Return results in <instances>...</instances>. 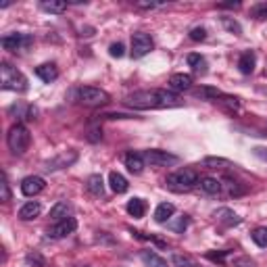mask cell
I'll return each instance as SVG.
<instances>
[{
  "instance_id": "obj_7",
  "label": "cell",
  "mask_w": 267,
  "mask_h": 267,
  "mask_svg": "<svg viewBox=\"0 0 267 267\" xmlns=\"http://www.w3.org/2000/svg\"><path fill=\"white\" fill-rule=\"evenodd\" d=\"M152 50V38L144 31H138L132 35V57L134 59H142L146 57Z\"/></svg>"
},
{
  "instance_id": "obj_42",
  "label": "cell",
  "mask_w": 267,
  "mask_h": 267,
  "mask_svg": "<svg viewBox=\"0 0 267 267\" xmlns=\"http://www.w3.org/2000/svg\"><path fill=\"white\" fill-rule=\"evenodd\" d=\"M25 261H27V263H33L35 267H44V259H42L40 253H31V255H27Z\"/></svg>"
},
{
  "instance_id": "obj_17",
  "label": "cell",
  "mask_w": 267,
  "mask_h": 267,
  "mask_svg": "<svg viewBox=\"0 0 267 267\" xmlns=\"http://www.w3.org/2000/svg\"><path fill=\"white\" fill-rule=\"evenodd\" d=\"M11 115H17V119H35V115H38V109L35 106H29V104H13L11 106Z\"/></svg>"
},
{
  "instance_id": "obj_19",
  "label": "cell",
  "mask_w": 267,
  "mask_h": 267,
  "mask_svg": "<svg viewBox=\"0 0 267 267\" xmlns=\"http://www.w3.org/2000/svg\"><path fill=\"white\" fill-rule=\"evenodd\" d=\"M123 161H126V167H128L132 173H136V175L142 173V169H144V157L138 155V152H128Z\"/></svg>"
},
{
  "instance_id": "obj_43",
  "label": "cell",
  "mask_w": 267,
  "mask_h": 267,
  "mask_svg": "<svg viewBox=\"0 0 267 267\" xmlns=\"http://www.w3.org/2000/svg\"><path fill=\"white\" fill-rule=\"evenodd\" d=\"M159 5H161V3H152V0H140V3H136L138 9H155Z\"/></svg>"
},
{
  "instance_id": "obj_13",
  "label": "cell",
  "mask_w": 267,
  "mask_h": 267,
  "mask_svg": "<svg viewBox=\"0 0 267 267\" xmlns=\"http://www.w3.org/2000/svg\"><path fill=\"white\" fill-rule=\"evenodd\" d=\"M215 219L221 223V225H227V227H232V225H238L242 219L236 215V213L232 209H227V207H221L215 211Z\"/></svg>"
},
{
  "instance_id": "obj_45",
  "label": "cell",
  "mask_w": 267,
  "mask_h": 267,
  "mask_svg": "<svg viewBox=\"0 0 267 267\" xmlns=\"http://www.w3.org/2000/svg\"><path fill=\"white\" fill-rule=\"evenodd\" d=\"M255 155H257V157H261V159H265V161H267V148H261V146H259V148H255Z\"/></svg>"
},
{
  "instance_id": "obj_41",
  "label": "cell",
  "mask_w": 267,
  "mask_h": 267,
  "mask_svg": "<svg viewBox=\"0 0 267 267\" xmlns=\"http://www.w3.org/2000/svg\"><path fill=\"white\" fill-rule=\"evenodd\" d=\"M232 265L234 267H255V261L251 257H238V259H234Z\"/></svg>"
},
{
  "instance_id": "obj_15",
  "label": "cell",
  "mask_w": 267,
  "mask_h": 267,
  "mask_svg": "<svg viewBox=\"0 0 267 267\" xmlns=\"http://www.w3.org/2000/svg\"><path fill=\"white\" fill-rule=\"evenodd\" d=\"M255 63H257V59H255V52H251V50L242 52V55H240V59H238V69H240V73H244V75H251L253 71H255Z\"/></svg>"
},
{
  "instance_id": "obj_35",
  "label": "cell",
  "mask_w": 267,
  "mask_h": 267,
  "mask_svg": "<svg viewBox=\"0 0 267 267\" xmlns=\"http://www.w3.org/2000/svg\"><path fill=\"white\" fill-rule=\"evenodd\" d=\"M251 17L257 21H267V3H261L251 9Z\"/></svg>"
},
{
  "instance_id": "obj_38",
  "label": "cell",
  "mask_w": 267,
  "mask_h": 267,
  "mask_svg": "<svg viewBox=\"0 0 267 267\" xmlns=\"http://www.w3.org/2000/svg\"><path fill=\"white\" fill-rule=\"evenodd\" d=\"M169 227L173 230V232H180V234H182L184 230L188 227V217H186V215L177 217V221H171V223H169Z\"/></svg>"
},
{
  "instance_id": "obj_22",
  "label": "cell",
  "mask_w": 267,
  "mask_h": 267,
  "mask_svg": "<svg viewBox=\"0 0 267 267\" xmlns=\"http://www.w3.org/2000/svg\"><path fill=\"white\" fill-rule=\"evenodd\" d=\"M192 94L197 98H203V100H215L221 96V92L217 88H211V86H199V88H192Z\"/></svg>"
},
{
  "instance_id": "obj_5",
  "label": "cell",
  "mask_w": 267,
  "mask_h": 267,
  "mask_svg": "<svg viewBox=\"0 0 267 267\" xmlns=\"http://www.w3.org/2000/svg\"><path fill=\"white\" fill-rule=\"evenodd\" d=\"M111 100L109 92H104L102 88L96 86H84L80 88V102L86 106H102Z\"/></svg>"
},
{
  "instance_id": "obj_30",
  "label": "cell",
  "mask_w": 267,
  "mask_h": 267,
  "mask_svg": "<svg viewBox=\"0 0 267 267\" xmlns=\"http://www.w3.org/2000/svg\"><path fill=\"white\" fill-rule=\"evenodd\" d=\"M188 65L192 67V71L194 73H207V61L201 57V55H197V52H192V55H188Z\"/></svg>"
},
{
  "instance_id": "obj_20",
  "label": "cell",
  "mask_w": 267,
  "mask_h": 267,
  "mask_svg": "<svg viewBox=\"0 0 267 267\" xmlns=\"http://www.w3.org/2000/svg\"><path fill=\"white\" fill-rule=\"evenodd\" d=\"M109 184H111V190L115 194H123V192H128V188H130L128 180L121 173H117V171H111L109 173Z\"/></svg>"
},
{
  "instance_id": "obj_37",
  "label": "cell",
  "mask_w": 267,
  "mask_h": 267,
  "mask_svg": "<svg viewBox=\"0 0 267 267\" xmlns=\"http://www.w3.org/2000/svg\"><path fill=\"white\" fill-rule=\"evenodd\" d=\"M0 201L3 203L11 201V188H9V182H7V175H3V182H0Z\"/></svg>"
},
{
  "instance_id": "obj_28",
  "label": "cell",
  "mask_w": 267,
  "mask_h": 267,
  "mask_svg": "<svg viewBox=\"0 0 267 267\" xmlns=\"http://www.w3.org/2000/svg\"><path fill=\"white\" fill-rule=\"evenodd\" d=\"M203 165L205 167H213V169H230V167H236L232 161L221 159V157H205L203 159Z\"/></svg>"
},
{
  "instance_id": "obj_11",
  "label": "cell",
  "mask_w": 267,
  "mask_h": 267,
  "mask_svg": "<svg viewBox=\"0 0 267 267\" xmlns=\"http://www.w3.org/2000/svg\"><path fill=\"white\" fill-rule=\"evenodd\" d=\"M78 230V219L75 217H67V219H63V221H57V225L55 227H50V236L52 238H65V236H69V234H73Z\"/></svg>"
},
{
  "instance_id": "obj_21",
  "label": "cell",
  "mask_w": 267,
  "mask_h": 267,
  "mask_svg": "<svg viewBox=\"0 0 267 267\" xmlns=\"http://www.w3.org/2000/svg\"><path fill=\"white\" fill-rule=\"evenodd\" d=\"M215 104L219 106V109H223V111H227V113H232V115L240 109V100H238L236 96H225V94H221L219 98H215Z\"/></svg>"
},
{
  "instance_id": "obj_10",
  "label": "cell",
  "mask_w": 267,
  "mask_h": 267,
  "mask_svg": "<svg viewBox=\"0 0 267 267\" xmlns=\"http://www.w3.org/2000/svg\"><path fill=\"white\" fill-rule=\"evenodd\" d=\"M44 188H46V180L40 175H27L21 182V192L25 197H35V194H40Z\"/></svg>"
},
{
  "instance_id": "obj_16",
  "label": "cell",
  "mask_w": 267,
  "mask_h": 267,
  "mask_svg": "<svg viewBox=\"0 0 267 267\" xmlns=\"http://www.w3.org/2000/svg\"><path fill=\"white\" fill-rule=\"evenodd\" d=\"M42 213V207H40V203H35V201H29V203H25L21 209H19V219H23V221H31V219H35Z\"/></svg>"
},
{
  "instance_id": "obj_18",
  "label": "cell",
  "mask_w": 267,
  "mask_h": 267,
  "mask_svg": "<svg viewBox=\"0 0 267 267\" xmlns=\"http://www.w3.org/2000/svg\"><path fill=\"white\" fill-rule=\"evenodd\" d=\"M86 188H88V192H90V194H94V197H102V192H104V180H102V175L100 173H92L86 180Z\"/></svg>"
},
{
  "instance_id": "obj_34",
  "label": "cell",
  "mask_w": 267,
  "mask_h": 267,
  "mask_svg": "<svg viewBox=\"0 0 267 267\" xmlns=\"http://www.w3.org/2000/svg\"><path fill=\"white\" fill-rule=\"evenodd\" d=\"M253 242L261 248H267V227H255L253 234H251Z\"/></svg>"
},
{
  "instance_id": "obj_31",
  "label": "cell",
  "mask_w": 267,
  "mask_h": 267,
  "mask_svg": "<svg viewBox=\"0 0 267 267\" xmlns=\"http://www.w3.org/2000/svg\"><path fill=\"white\" fill-rule=\"evenodd\" d=\"M42 9L46 11V13H63L65 9H67V3L65 0H44L42 3Z\"/></svg>"
},
{
  "instance_id": "obj_26",
  "label": "cell",
  "mask_w": 267,
  "mask_h": 267,
  "mask_svg": "<svg viewBox=\"0 0 267 267\" xmlns=\"http://www.w3.org/2000/svg\"><path fill=\"white\" fill-rule=\"evenodd\" d=\"M140 259L146 267H167V261L163 257H159L157 253H152V251H142Z\"/></svg>"
},
{
  "instance_id": "obj_9",
  "label": "cell",
  "mask_w": 267,
  "mask_h": 267,
  "mask_svg": "<svg viewBox=\"0 0 267 267\" xmlns=\"http://www.w3.org/2000/svg\"><path fill=\"white\" fill-rule=\"evenodd\" d=\"M29 44H31V38H29V35H23V33H9V35H5V38L0 40V46H3L5 50H11V52L21 50V48H25Z\"/></svg>"
},
{
  "instance_id": "obj_4",
  "label": "cell",
  "mask_w": 267,
  "mask_h": 267,
  "mask_svg": "<svg viewBox=\"0 0 267 267\" xmlns=\"http://www.w3.org/2000/svg\"><path fill=\"white\" fill-rule=\"evenodd\" d=\"M29 142H31V136H29V132H27V128L23 126V123H15V126H11L9 134H7V144H9L13 155H23L29 148Z\"/></svg>"
},
{
  "instance_id": "obj_33",
  "label": "cell",
  "mask_w": 267,
  "mask_h": 267,
  "mask_svg": "<svg viewBox=\"0 0 267 267\" xmlns=\"http://www.w3.org/2000/svg\"><path fill=\"white\" fill-rule=\"evenodd\" d=\"M171 263H173V267H197V261H194L192 257L180 255V253L171 255Z\"/></svg>"
},
{
  "instance_id": "obj_25",
  "label": "cell",
  "mask_w": 267,
  "mask_h": 267,
  "mask_svg": "<svg viewBox=\"0 0 267 267\" xmlns=\"http://www.w3.org/2000/svg\"><path fill=\"white\" fill-rule=\"evenodd\" d=\"M199 186H201V190L205 192V194H219L221 192V182L217 180V177H201V182H199Z\"/></svg>"
},
{
  "instance_id": "obj_39",
  "label": "cell",
  "mask_w": 267,
  "mask_h": 267,
  "mask_svg": "<svg viewBox=\"0 0 267 267\" xmlns=\"http://www.w3.org/2000/svg\"><path fill=\"white\" fill-rule=\"evenodd\" d=\"M205 38H207V29L205 27H194L190 31V40H194V42H203Z\"/></svg>"
},
{
  "instance_id": "obj_36",
  "label": "cell",
  "mask_w": 267,
  "mask_h": 267,
  "mask_svg": "<svg viewBox=\"0 0 267 267\" xmlns=\"http://www.w3.org/2000/svg\"><path fill=\"white\" fill-rule=\"evenodd\" d=\"M227 255H230V251H209L205 257L209 259V261H213V263H219V265H223L225 263V259H227Z\"/></svg>"
},
{
  "instance_id": "obj_44",
  "label": "cell",
  "mask_w": 267,
  "mask_h": 267,
  "mask_svg": "<svg viewBox=\"0 0 267 267\" xmlns=\"http://www.w3.org/2000/svg\"><path fill=\"white\" fill-rule=\"evenodd\" d=\"M219 9H238L240 7V3H221V5H217Z\"/></svg>"
},
{
  "instance_id": "obj_27",
  "label": "cell",
  "mask_w": 267,
  "mask_h": 267,
  "mask_svg": "<svg viewBox=\"0 0 267 267\" xmlns=\"http://www.w3.org/2000/svg\"><path fill=\"white\" fill-rule=\"evenodd\" d=\"M69 211H71L69 203L59 201L55 207L50 209V219H55V221H63V219H67V217H69Z\"/></svg>"
},
{
  "instance_id": "obj_14",
  "label": "cell",
  "mask_w": 267,
  "mask_h": 267,
  "mask_svg": "<svg viewBox=\"0 0 267 267\" xmlns=\"http://www.w3.org/2000/svg\"><path fill=\"white\" fill-rule=\"evenodd\" d=\"M35 75H38L42 82L50 84V82H55L59 78V69H57L55 63H44L40 67H35Z\"/></svg>"
},
{
  "instance_id": "obj_40",
  "label": "cell",
  "mask_w": 267,
  "mask_h": 267,
  "mask_svg": "<svg viewBox=\"0 0 267 267\" xmlns=\"http://www.w3.org/2000/svg\"><path fill=\"white\" fill-rule=\"evenodd\" d=\"M123 52H126V46H123L121 42H115V44H111V46H109V55H111V57H115V59L123 57Z\"/></svg>"
},
{
  "instance_id": "obj_8",
  "label": "cell",
  "mask_w": 267,
  "mask_h": 267,
  "mask_svg": "<svg viewBox=\"0 0 267 267\" xmlns=\"http://www.w3.org/2000/svg\"><path fill=\"white\" fill-rule=\"evenodd\" d=\"M78 161V152L75 150H63V152H59L57 157H52L50 161L46 163V171H57V169H65V167H69V165H73Z\"/></svg>"
},
{
  "instance_id": "obj_12",
  "label": "cell",
  "mask_w": 267,
  "mask_h": 267,
  "mask_svg": "<svg viewBox=\"0 0 267 267\" xmlns=\"http://www.w3.org/2000/svg\"><path fill=\"white\" fill-rule=\"evenodd\" d=\"M169 88H171V92L192 90V75H188V73H173L169 78Z\"/></svg>"
},
{
  "instance_id": "obj_29",
  "label": "cell",
  "mask_w": 267,
  "mask_h": 267,
  "mask_svg": "<svg viewBox=\"0 0 267 267\" xmlns=\"http://www.w3.org/2000/svg\"><path fill=\"white\" fill-rule=\"evenodd\" d=\"M128 213H130L134 219L144 217V213H146V203L142 201V199H132V201L128 203Z\"/></svg>"
},
{
  "instance_id": "obj_2",
  "label": "cell",
  "mask_w": 267,
  "mask_h": 267,
  "mask_svg": "<svg viewBox=\"0 0 267 267\" xmlns=\"http://www.w3.org/2000/svg\"><path fill=\"white\" fill-rule=\"evenodd\" d=\"M199 182H201V177H199L197 169H190V167L167 175V180H165L167 188L173 190V192H188V190H192L194 186H197Z\"/></svg>"
},
{
  "instance_id": "obj_6",
  "label": "cell",
  "mask_w": 267,
  "mask_h": 267,
  "mask_svg": "<svg viewBox=\"0 0 267 267\" xmlns=\"http://www.w3.org/2000/svg\"><path fill=\"white\" fill-rule=\"evenodd\" d=\"M142 157H144V163H148L150 167H169V165L180 163V157L177 155H171L167 150H157V148L146 150Z\"/></svg>"
},
{
  "instance_id": "obj_23",
  "label": "cell",
  "mask_w": 267,
  "mask_h": 267,
  "mask_svg": "<svg viewBox=\"0 0 267 267\" xmlns=\"http://www.w3.org/2000/svg\"><path fill=\"white\" fill-rule=\"evenodd\" d=\"M173 213H175V207L171 203H161L157 207V211H155V221L165 223V221H169L173 217Z\"/></svg>"
},
{
  "instance_id": "obj_1",
  "label": "cell",
  "mask_w": 267,
  "mask_h": 267,
  "mask_svg": "<svg viewBox=\"0 0 267 267\" xmlns=\"http://www.w3.org/2000/svg\"><path fill=\"white\" fill-rule=\"evenodd\" d=\"M126 106L138 111H148V109H171V106H180L182 100L171 90H161V88H152V90H140L128 96Z\"/></svg>"
},
{
  "instance_id": "obj_3",
  "label": "cell",
  "mask_w": 267,
  "mask_h": 267,
  "mask_svg": "<svg viewBox=\"0 0 267 267\" xmlns=\"http://www.w3.org/2000/svg\"><path fill=\"white\" fill-rule=\"evenodd\" d=\"M0 86L5 90H13V92H25L27 90V80L21 71H17L15 67H11L9 63L0 65Z\"/></svg>"
},
{
  "instance_id": "obj_32",
  "label": "cell",
  "mask_w": 267,
  "mask_h": 267,
  "mask_svg": "<svg viewBox=\"0 0 267 267\" xmlns=\"http://www.w3.org/2000/svg\"><path fill=\"white\" fill-rule=\"evenodd\" d=\"M221 25H223V29L227 33H234V35L242 33V27H240V23L234 19V17H221Z\"/></svg>"
},
{
  "instance_id": "obj_24",
  "label": "cell",
  "mask_w": 267,
  "mask_h": 267,
  "mask_svg": "<svg viewBox=\"0 0 267 267\" xmlns=\"http://www.w3.org/2000/svg\"><path fill=\"white\" fill-rule=\"evenodd\" d=\"M221 188H225L227 197H242V194L246 192V188H244V186H242L240 182L232 180V177H223V182H221Z\"/></svg>"
}]
</instances>
